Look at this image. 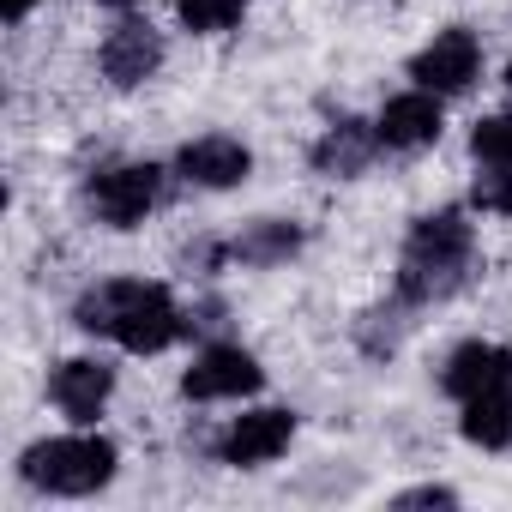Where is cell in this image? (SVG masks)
<instances>
[{
  "label": "cell",
  "instance_id": "cell-2",
  "mask_svg": "<svg viewBox=\"0 0 512 512\" xmlns=\"http://www.w3.org/2000/svg\"><path fill=\"white\" fill-rule=\"evenodd\" d=\"M470 223L458 211H428L416 217L410 241H404V266H398V296L404 302H440L470 278Z\"/></svg>",
  "mask_w": 512,
  "mask_h": 512
},
{
  "label": "cell",
  "instance_id": "cell-5",
  "mask_svg": "<svg viewBox=\"0 0 512 512\" xmlns=\"http://www.w3.org/2000/svg\"><path fill=\"white\" fill-rule=\"evenodd\" d=\"M476 73H482V43H476L464 25L440 31V37L410 61V79H416L422 91H434V97H458V91H470Z\"/></svg>",
  "mask_w": 512,
  "mask_h": 512
},
{
  "label": "cell",
  "instance_id": "cell-11",
  "mask_svg": "<svg viewBox=\"0 0 512 512\" xmlns=\"http://www.w3.org/2000/svg\"><path fill=\"white\" fill-rule=\"evenodd\" d=\"M103 73H109V85H145L151 73H157V61H163V43H157V31L151 25H139V19H127V25H115L109 31V43H103Z\"/></svg>",
  "mask_w": 512,
  "mask_h": 512
},
{
  "label": "cell",
  "instance_id": "cell-1",
  "mask_svg": "<svg viewBox=\"0 0 512 512\" xmlns=\"http://www.w3.org/2000/svg\"><path fill=\"white\" fill-rule=\"evenodd\" d=\"M79 326L115 338L133 356H157V350H169L187 332V320L169 302V290L145 284V278H115V284H97L91 296H79Z\"/></svg>",
  "mask_w": 512,
  "mask_h": 512
},
{
  "label": "cell",
  "instance_id": "cell-17",
  "mask_svg": "<svg viewBox=\"0 0 512 512\" xmlns=\"http://www.w3.org/2000/svg\"><path fill=\"white\" fill-rule=\"evenodd\" d=\"M470 151H476L482 163H500V169H512V115H488V121H476V133H470Z\"/></svg>",
  "mask_w": 512,
  "mask_h": 512
},
{
  "label": "cell",
  "instance_id": "cell-18",
  "mask_svg": "<svg viewBox=\"0 0 512 512\" xmlns=\"http://www.w3.org/2000/svg\"><path fill=\"white\" fill-rule=\"evenodd\" d=\"M470 199H476L482 211H500V217H512V169H500V163H488V175H476V187H470Z\"/></svg>",
  "mask_w": 512,
  "mask_h": 512
},
{
  "label": "cell",
  "instance_id": "cell-21",
  "mask_svg": "<svg viewBox=\"0 0 512 512\" xmlns=\"http://www.w3.org/2000/svg\"><path fill=\"white\" fill-rule=\"evenodd\" d=\"M103 7H133V0H103Z\"/></svg>",
  "mask_w": 512,
  "mask_h": 512
},
{
  "label": "cell",
  "instance_id": "cell-20",
  "mask_svg": "<svg viewBox=\"0 0 512 512\" xmlns=\"http://www.w3.org/2000/svg\"><path fill=\"white\" fill-rule=\"evenodd\" d=\"M31 7H37V0H0V13H7V19H13V25H19V19H25V13H31Z\"/></svg>",
  "mask_w": 512,
  "mask_h": 512
},
{
  "label": "cell",
  "instance_id": "cell-3",
  "mask_svg": "<svg viewBox=\"0 0 512 512\" xmlns=\"http://www.w3.org/2000/svg\"><path fill=\"white\" fill-rule=\"evenodd\" d=\"M19 476L43 494H97L115 476V446L103 434H61V440H37L19 458Z\"/></svg>",
  "mask_w": 512,
  "mask_h": 512
},
{
  "label": "cell",
  "instance_id": "cell-7",
  "mask_svg": "<svg viewBox=\"0 0 512 512\" xmlns=\"http://www.w3.org/2000/svg\"><path fill=\"white\" fill-rule=\"evenodd\" d=\"M253 386H260V362H253L241 344H211V350L181 374V392L199 398V404H211V398H241V392H253Z\"/></svg>",
  "mask_w": 512,
  "mask_h": 512
},
{
  "label": "cell",
  "instance_id": "cell-13",
  "mask_svg": "<svg viewBox=\"0 0 512 512\" xmlns=\"http://www.w3.org/2000/svg\"><path fill=\"white\" fill-rule=\"evenodd\" d=\"M374 145H380V133H374V127H362V121H338V127H326V139L314 145V169H320V175H332V181L362 175V169H368V157H374Z\"/></svg>",
  "mask_w": 512,
  "mask_h": 512
},
{
  "label": "cell",
  "instance_id": "cell-4",
  "mask_svg": "<svg viewBox=\"0 0 512 512\" xmlns=\"http://www.w3.org/2000/svg\"><path fill=\"white\" fill-rule=\"evenodd\" d=\"M157 193H163V169L157 163H121V169H103L91 181V211L109 229H133V223H145Z\"/></svg>",
  "mask_w": 512,
  "mask_h": 512
},
{
  "label": "cell",
  "instance_id": "cell-10",
  "mask_svg": "<svg viewBox=\"0 0 512 512\" xmlns=\"http://www.w3.org/2000/svg\"><path fill=\"white\" fill-rule=\"evenodd\" d=\"M440 386L452 392V398H482V392H494V386H512V350L506 344H458L452 356H446V374H440Z\"/></svg>",
  "mask_w": 512,
  "mask_h": 512
},
{
  "label": "cell",
  "instance_id": "cell-12",
  "mask_svg": "<svg viewBox=\"0 0 512 512\" xmlns=\"http://www.w3.org/2000/svg\"><path fill=\"white\" fill-rule=\"evenodd\" d=\"M109 392H115V368H103V362H91V356L61 362L55 380H49V398H55L73 422H97V410L109 404Z\"/></svg>",
  "mask_w": 512,
  "mask_h": 512
},
{
  "label": "cell",
  "instance_id": "cell-8",
  "mask_svg": "<svg viewBox=\"0 0 512 512\" xmlns=\"http://www.w3.org/2000/svg\"><path fill=\"white\" fill-rule=\"evenodd\" d=\"M175 169H181V181H193V187H211V193H223V187H241V181H247L253 157H247V145H241V139H229V133H205V139L181 145Z\"/></svg>",
  "mask_w": 512,
  "mask_h": 512
},
{
  "label": "cell",
  "instance_id": "cell-6",
  "mask_svg": "<svg viewBox=\"0 0 512 512\" xmlns=\"http://www.w3.org/2000/svg\"><path fill=\"white\" fill-rule=\"evenodd\" d=\"M296 434V416L290 410H247L229 422V434L217 440V458L235 464V470H253V464H272Z\"/></svg>",
  "mask_w": 512,
  "mask_h": 512
},
{
  "label": "cell",
  "instance_id": "cell-9",
  "mask_svg": "<svg viewBox=\"0 0 512 512\" xmlns=\"http://www.w3.org/2000/svg\"><path fill=\"white\" fill-rule=\"evenodd\" d=\"M374 133H380L386 151H422V145H434V139H440V97L422 91V85L404 91V97H392V103L380 109Z\"/></svg>",
  "mask_w": 512,
  "mask_h": 512
},
{
  "label": "cell",
  "instance_id": "cell-14",
  "mask_svg": "<svg viewBox=\"0 0 512 512\" xmlns=\"http://www.w3.org/2000/svg\"><path fill=\"white\" fill-rule=\"evenodd\" d=\"M464 440L470 446H512V386H494L482 398H464Z\"/></svg>",
  "mask_w": 512,
  "mask_h": 512
},
{
  "label": "cell",
  "instance_id": "cell-16",
  "mask_svg": "<svg viewBox=\"0 0 512 512\" xmlns=\"http://www.w3.org/2000/svg\"><path fill=\"white\" fill-rule=\"evenodd\" d=\"M241 13H247V0H181V25H187L193 37H217V31H229Z\"/></svg>",
  "mask_w": 512,
  "mask_h": 512
},
{
  "label": "cell",
  "instance_id": "cell-22",
  "mask_svg": "<svg viewBox=\"0 0 512 512\" xmlns=\"http://www.w3.org/2000/svg\"><path fill=\"white\" fill-rule=\"evenodd\" d=\"M506 85H512V67H506Z\"/></svg>",
  "mask_w": 512,
  "mask_h": 512
},
{
  "label": "cell",
  "instance_id": "cell-19",
  "mask_svg": "<svg viewBox=\"0 0 512 512\" xmlns=\"http://www.w3.org/2000/svg\"><path fill=\"white\" fill-rule=\"evenodd\" d=\"M398 506H458V494L452 488H410V494H398Z\"/></svg>",
  "mask_w": 512,
  "mask_h": 512
},
{
  "label": "cell",
  "instance_id": "cell-15",
  "mask_svg": "<svg viewBox=\"0 0 512 512\" xmlns=\"http://www.w3.org/2000/svg\"><path fill=\"white\" fill-rule=\"evenodd\" d=\"M302 247V229L296 223H253L241 241H235V260L241 266H278Z\"/></svg>",
  "mask_w": 512,
  "mask_h": 512
}]
</instances>
